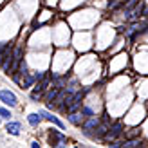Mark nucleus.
Here are the masks:
<instances>
[{
  "instance_id": "nucleus-11",
  "label": "nucleus",
  "mask_w": 148,
  "mask_h": 148,
  "mask_svg": "<svg viewBox=\"0 0 148 148\" xmlns=\"http://www.w3.org/2000/svg\"><path fill=\"white\" fill-rule=\"evenodd\" d=\"M139 2V0H125V4H123V7H125V9H127V11H130L132 9V7H134L136 4Z\"/></svg>"
},
{
  "instance_id": "nucleus-7",
  "label": "nucleus",
  "mask_w": 148,
  "mask_h": 148,
  "mask_svg": "<svg viewBox=\"0 0 148 148\" xmlns=\"http://www.w3.org/2000/svg\"><path fill=\"white\" fill-rule=\"evenodd\" d=\"M67 119H69L72 125H81V121H83V114H78V112H69Z\"/></svg>"
},
{
  "instance_id": "nucleus-9",
  "label": "nucleus",
  "mask_w": 148,
  "mask_h": 148,
  "mask_svg": "<svg viewBox=\"0 0 148 148\" xmlns=\"http://www.w3.org/2000/svg\"><path fill=\"white\" fill-rule=\"evenodd\" d=\"M20 83H22V88H27V87H31V85L34 83V78L29 76V74H25L24 79H20Z\"/></svg>"
},
{
  "instance_id": "nucleus-2",
  "label": "nucleus",
  "mask_w": 148,
  "mask_h": 148,
  "mask_svg": "<svg viewBox=\"0 0 148 148\" xmlns=\"http://www.w3.org/2000/svg\"><path fill=\"white\" fill-rule=\"evenodd\" d=\"M0 101H4L5 105H9V107H16L18 105L16 96H14L11 90H0Z\"/></svg>"
},
{
  "instance_id": "nucleus-5",
  "label": "nucleus",
  "mask_w": 148,
  "mask_h": 148,
  "mask_svg": "<svg viewBox=\"0 0 148 148\" xmlns=\"http://www.w3.org/2000/svg\"><path fill=\"white\" fill-rule=\"evenodd\" d=\"M107 130H108V125H98L96 127V132L92 134L94 139H103V136L107 134Z\"/></svg>"
},
{
  "instance_id": "nucleus-17",
  "label": "nucleus",
  "mask_w": 148,
  "mask_h": 148,
  "mask_svg": "<svg viewBox=\"0 0 148 148\" xmlns=\"http://www.w3.org/2000/svg\"><path fill=\"white\" fill-rule=\"evenodd\" d=\"M31 146H33V148H38V146H40V143H38V141H33V143H31Z\"/></svg>"
},
{
  "instance_id": "nucleus-12",
  "label": "nucleus",
  "mask_w": 148,
  "mask_h": 148,
  "mask_svg": "<svg viewBox=\"0 0 148 148\" xmlns=\"http://www.w3.org/2000/svg\"><path fill=\"white\" fill-rule=\"evenodd\" d=\"M42 90H36V88H34V90H33V94H31V99L33 101H38V99H42Z\"/></svg>"
},
{
  "instance_id": "nucleus-3",
  "label": "nucleus",
  "mask_w": 148,
  "mask_h": 148,
  "mask_svg": "<svg viewBox=\"0 0 148 148\" xmlns=\"http://www.w3.org/2000/svg\"><path fill=\"white\" fill-rule=\"evenodd\" d=\"M5 130L9 132L11 136H20V132H22V125L11 121V123H7V125H5Z\"/></svg>"
},
{
  "instance_id": "nucleus-1",
  "label": "nucleus",
  "mask_w": 148,
  "mask_h": 148,
  "mask_svg": "<svg viewBox=\"0 0 148 148\" xmlns=\"http://www.w3.org/2000/svg\"><path fill=\"white\" fill-rule=\"evenodd\" d=\"M125 132V127H123V123H114L112 127H108V130H107V134L103 136V139H105V141H114L116 137H119L121 134Z\"/></svg>"
},
{
  "instance_id": "nucleus-4",
  "label": "nucleus",
  "mask_w": 148,
  "mask_h": 148,
  "mask_svg": "<svg viewBox=\"0 0 148 148\" xmlns=\"http://www.w3.org/2000/svg\"><path fill=\"white\" fill-rule=\"evenodd\" d=\"M40 116L43 117V119H47V121H51L53 125H56V127H60V128H63V123L58 119L56 116H53V114H49V112H45V110H43V112H40Z\"/></svg>"
},
{
  "instance_id": "nucleus-8",
  "label": "nucleus",
  "mask_w": 148,
  "mask_h": 148,
  "mask_svg": "<svg viewBox=\"0 0 148 148\" xmlns=\"http://www.w3.org/2000/svg\"><path fill=\"white\" fill-rule=\"evenodd\" d=\"M136 146H141V139H137V137L128 139V141L123 143V148H136Z\"/></svg>"
},
{
  "instance_id": "nucleus-6",
  "label": "nucleus",
  "mask_w": 148,
  "mask_h": 148,
  "mask_svg": "<svg viewBox=\"0 0 148 148\" xmlns=\"http://www.w3.org/2000/svg\"><path fill=\"white\" fill-rule=\"evenodd\" d=\"M98 125H99V119H98L96 116H90V117H88V119L83 123V127H81V128H88V130H92V128L98 127Z\"/></svg>"
},
{
  "instance_id": "nucleus-16",
  "label": "nucleus",
  "mask_w": 148,
  "mask_h": 148,
  "mask_svg": "<svg viewBox=\"0 0 148 148\" xmlns=\"http://www.w3.org/2000/svg\"><path fill=\"white\" fill-rule=\"evenodd\" d=\"M33 78H34V81H40V79H43V78H45V74H43V72H36Z\"/></svg>"
},
{
  "instance_id": "nucleus-10",
  "label": "nucleus",
  "mask_w": 148,
  "mask_h": 148,
  "mask_svg": "<svg viewBox=\"0 0 148 148\" xmlns=\"http://www.w3.org/2000/svg\"><path fill=\"white\" fill-rule=\"evenodd\" d=\"M27 121L31 123L33 127H36V125H38V123L42 121V116H40V112H38V114H29V116H27Z\"/></svg>"
},
{
  "instance_id": "nucleus-15",
  "label": "nucleus",
  "mask_w": 148,
  "mask_h": 148,
  "mask_svg": "<svg viewBox=\"0 0 148 148\" xmlns=\"http://www.w3.org/2000/svg\"><path fill=\"white\" fill-rule=\"evenodd\" d=\"M108 146H110V148H123V143H121V141H116V139H114V141H110Z\"/></svg>"
},
{
  "instance_id": "nucleus-13",
  "label": "nucleus",
  "mask_w": 148,
  "mask_h": 148,
  "mask_svg": "<svg viewBox=\"0 0 148 148\" xmlns=\"http://www.w3.org/2000/svg\"><path fill=\"white\" fill-rule=\"evenodd\" d=\"M0 117H5V119H9V117H11V112H9L7 108L0 107Z\"/></svg>"
},
{
  "instance_id": "nucleus-14",
  "label": "nucleus",
  "mask_w": 148,
  "mask_h": 148,
  "mask_svg": "<svg viewBox=\"0 0 148 148\" xmlns=\"http://www.w3.org/2000/svg\"><path fill=\"white\" fill-rule=\"evenodd\" d=\"M81 114H83V117H90V116H94V112H92L90 108H87V107L81 108Z\"/></svg>"
}]
</instances>
